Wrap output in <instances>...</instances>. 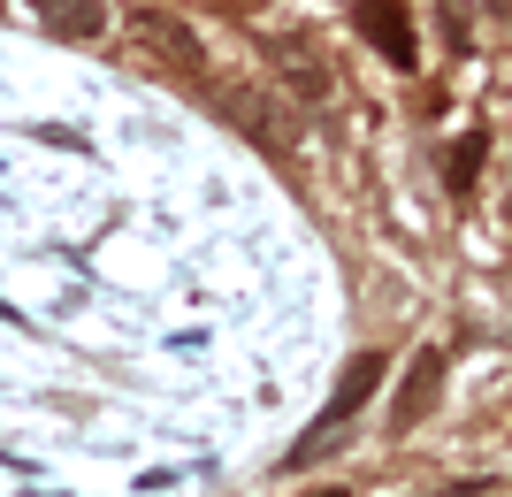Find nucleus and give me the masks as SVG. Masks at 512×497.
Masks as SVG:
<instances>
[{
  "label": "nucleus",
  "mask_w": 512,
  "mask_h": 497,
  "mask_svg": "<svg viewBox=\"0 0 512 497\" xmlns=\"http://www.w3.org/2000/svg\"><path fill=\"white\" fill-rule=\"evenodd\" d=\"M352 16H360V39L375 46L390 69H421V46H413V16L398 8V0H360Z\"/></svg>",
  "instance_id": "f257e3e1"
},
{
  "label": "nucleus",
  "mask_w": 512,
  "mask_h": 497,
  "mask_svg": "<svg viewBox=\"0 0 512 497\" xmlns=\"http://www.w3.org/2000/svg\"><path fill=\"white\" fill-rule=\"evenodd\" d=\"M375 383H383V352H360V360H352V368H344V383H337V398H329V406H321V421H314V436H306L299 452H321V444H329V429H344V421H352V413L367 406V398H375Z\"/></svg>",
  "instance_id": "f03ea898"
},
{
  "label": "nucleus",
  "mask_w": 512,
  "mask_h": 497,
  "mask_svg": "<svg viewBox=\"0 0 512 497\" xmlns=\"http://www.w3.org/2000/svg\"><path fill=\"white\" fill-rule=\"evenodd\" d=\"M46 16V31H62V39H100L107 31V8L100 0H31Z\"/></svg>",
  "instance_id": "7ed1b4c3"
},
{
  "label": "nucleus",
  "mask_w": 512,
  "mask_h": 497,
  "mask_svg": "<svg viewBox=\"0 0 512 497\" xmlns=\"http://www.w3.org/2000/svg\"><path fill=\"white\" fill-rule=\"evenodd\" d=\"M436 375H444V352H421V360H413V383H406V398H398V413H390L398 429H413V421H421V406L436 398Z\"/></svg>",
  "instance_id": "20e7f679"
},
{
  "label": "nucleus",
  "mask_w": 512,
  "mask_h": 497,
  "mask_svg": "<svg viewBox=\"0 0 512 497\" xmlns=\"http://www.w3.org/2000/svg\"><path fill=\"white\" fill-rule=\"evenodd\" d=\"M482 153H490V138H482V130H467V138L451 146V161H444V192H451V199H467V192H474V169H482Z\"/></svg>",
  "instance_id": "39448f33"
},
{
  "label": "nucleus",
  "mask_w": 512,
  "mask_h": 497,
  "mask_svg": "<svg viewBox=\"0 0 512 497\" xmlns=\"http://www.w3.org/2000/svg\"><path fill=\"white\" fill-rule=\"evenodd\" d=\"M314 497H344V490H314Z\"/></svg>",
  "instance_id": "423d86ee"
}]
</instances>
